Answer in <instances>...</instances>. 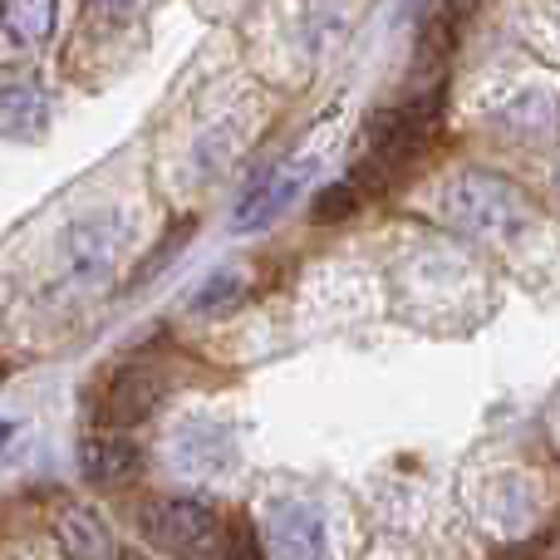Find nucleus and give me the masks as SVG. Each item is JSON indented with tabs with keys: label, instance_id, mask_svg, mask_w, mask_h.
I'll return each mask as SVG.
<instances>
[{
	"label": "nucleus",
	"instance_id": "15",
	"mask_svg": "<svg viewBox=\"0 0 560 560\" xmlns=\"http://www.w3.org/2000/svg\"><path fill=\"white\" fill-rule=\"evenodd\" d=\"M394 177H398V167H394V163H384V158L369 153L364 163H359L354 173H349V187H354L359 197H369V192L378 197V192H388V187H394Z\"/></svg>",
	"mask_w": 560,
	"mask_h": 560
},
{
	"label": "nucleus",
	"instance_id": "3",
	"mask_svg": "<svg viewBox=\"0 0 560 560\" xmlns=\"http://www.w3.org/2000/svg\"><path fill=\"white\" fill-rule=\"evenodd\" d=\"M138 532L173 556H192L217 536V512L192 497H153L138 506Z\"/></svg>",
	"mask_w": 560,
	"mask_h": 560
},
{
	"label": "nucleus",
	"instance_id": "6",
	"mask_svg": "<svg viewBox=\"0 0 560 560\" xmlns=\"http://www.w3.org/2000/svg\"><path fill=\"white\" fill-rule=\"evenodd\" d=\"M266 541L276 560H319L325 556V522L310 502H280L266 516Z\"/></svg>",
	"mask_w": 560,
	"mask_h": 560
},
{
	"label": "nucleus",
	"instance_id": "2",
	"mask_svg": "<svg viewBox=\"0 0 560 560\" xmlns=\"http://www.w3.org/2000/svg\"><path fill=\"white\" fill-rule=\"evenodd\" d=\"M443 114V84L433 89L428 98L418 104H388V108H374L364 118V138H369V153L384 158V163L404 167L408 158H418L433 138V124Z\"/></svg>",
	"mask_w": 560,
	"mask_h": 560
},
{
	"label": "nucleus",
	"instance_id": "19",
	"mask_svg": "<svg viewBox=\"0 0 560 560\" xmlns=\"http://www.w3.org/2000/svg\"><path fill=\"white\" fill-rule=\"evenodd\" d=\"M118 560H148L143 551H118Z\"/></svg>",
	"mask_w": 560,
	"mask_h": 560
},
{
	"label": "nucleus",
	"instance_id": "16",
	"mask_svg": "<svg viewBox=\"0 0 560 560\" xmlns=\"http://www.w3.org/2000/svg\"><path fill=\"white\" fill-rule=\"evenodd\" d=\"M192 232H197V226H192V217H187V222L177 226V232H167V242L158 246V252H153V261H148V276H153V271H163V266H167V256H173V252H183V242H187V236H192Z\"/></svg>",
	"mask_w": 560,
	"mask_h": 560
},
{
	"label": "nucleus",
	"instance_id": "10",
	"mask_svg": "<svg viewBox=\"0 0 560 560\" xmlns=\"http://www.w3.org/2000/svg\"><path fill=\"white\" fill-rule=\"evenodd\" d=\"M65 246H69V266L94 276V271H104V266L114 261V252L124 246V226H114V217H89V222L69 226Z\"/></svg>",
	"mask_w": 560,
	"mask_h": 560
},
{
	"label": "nucleus",
	"instance_id": "1",
	"mask_svg": "<svg viewBox=\"0 0 560 560\" xmlns=\"http://www.w3.org/2000/svg\"><path fill=\"white\" fill-rule=\"evenodd\" d=\"M443 212L457 232L477 236V242H492V246L516 242L532 226V202L497 173H463L443 192Z\"/></svg>",
	"mask_w": 560,
	"mask_h": 560
},
{
	"label": "nucleus",
	"instance_id": "11",
	"mask_svg": "<svg viewBox=\"0 0 560 560\" xmlns=\"http://www.w3.org/2000/svg\"><path fill=\"white\" fill-rule=\"evenodd\" d=\"M59 0H0V25L15 45H45L55 30Z\"/></svg>",
	"mask_w": 560,
	"mask_h": 560
},
{
	"label": "nucleus",
	"instance_id": "5",
	"mask_svg": "<svg viewBox=\"0 0 560 560\" xmlns=\"http://www.w3.org/2000/svg\"><path fill=\"white\" fill-rule=\"evenodd\" d=\"M163 374L148 364H128L118 369L114 378H108V394H104V423L108 428H133L143 423V418L158 413V404H163Z\"/></svg>",
	"mask_w": 560,
	"mask_h": 560
},
{
	"label": "nucleus",
	"instance_id": "14",
	"mask_svg": "<svg viewBox=\"0 0 560 560\" xmlns=\"http://www.w3.org/2000/svg\"><path fill=\"white\" fill-rule=\"evenodd\" d=\"M359 212V192L349 183H329L325 192L315 197V222L335 226V222H349V217Z\"/></svg>",
	"mask_w": 560,
	"mask_h": 560
},
{
	"label": "nucleus",
	"instance_id": "9",
	"mask_svg": "<svg viewBox=\"0 0 560 560\" xmlns=\"http://www.w3.org/2000/svg\"><path fill=\"white\" fill-rule=\"evenodd\" d=\"M45 94H39V84H30V79H5L0 84V138H39L45 133Z\"/></svg>",
	"mask_w": 560,
	"mask_h": 560
},
{
	"label": "nucleus",
	"instance_id": "18",
	"mask_svg": "<svg viewBox=\"0 0 560 560\" xmlns=\"http://www.w3.org/2000/svg\"><path fill=\"white\" fill-rule=\"evenodd\" d=\"M10 433H15V428H10V423H5V418H0V447H5V443H10Z\"/></svg>",
	"mask_w": 560,
	"mask_h": 560
},
{
	"label": "nucleus",
	"instance_id": "13",
	"mask_svg": "<svg viewBox=\"0 0 560 560\" xmlns=\"http://www.w3.org/2000/svg\"><path fill=\"white\" fill-rule=\"evenodd\" d=\"M222 560H266V551H261V532H256L252 516H232V522H226Z\"/></svg>",
	"mask_w": 560,
	"mask_h": 560
},
{
	"label": "nucleus",
	"instance_id": "20",
	"mask_svg": "<svg viewBox=\"0 0 560 560\" xmlns=\"http://www.w3.org/2000/svg\"><path fill=\"white\" fill-rule=\"evenodd\" d=\"M0 378H5V369H0Z\"/></svg>",
	"mask_w": 560,
	"mask_h": 560
},
{
	"label": "nucleus",
	"instance_id": "4",
	"mask_svg": "<svg viewBox=\"0 0 560 560\" xmlns=\"http://www.w3.org/2000/svg\"><path fill=\"white\" fill-rule=\"evenodd\" d=\"M79 472H84L89 487H104V492L128 487L138 472H143V447H138L133 438H124L118 428L89 433L84 443H79Z\"/></svg>",
	"mask_w": 560,
	"mask_h": 560
},
{
	"label": "nucleus",
	"instance_id": "17",
	"mask_svg": "<svg viewBox=\"0 0 560 560\" xmlns=\"http://www.w3.org/2000/svg\"><path fill=\"white\" fill-rule=\"evenodd\" d=\"M94 5H104V10H128L133 0H94Z\"/></svg>",
	"mask_w": 560,
	"mask_h": 560
},
{
	"label": "nucleus",
	"instance_id": "12",
	"mask_svg": "<svg viewBox=\"0 0 560 560\" xmlns=\"http://www.w3.org/2000/svg\"><path fill=\"white\" fill-rule=\"evenodd\" d=\"M242 300H246V276L242 271H217L192 295V310L197 315H226V310H236Z\"/></svg>",
	"mask_w": 560,
	"mask_h": 560
},
{
	"label": "nucleus",
	"instance_id": "7",
	"mask_svg": "<svg viewBox=\"0 0 560 560\" xmlns=\"http://www.w3.org/2000/svg\"><path fill=\"white\" fill-rule=\"evenodd\" d=\"M310 173H315V163H290V167H280V173L266 177V183H256V192H246V202L236 207V232H261V226H271L300 197V187L310 183Z\"/></svg>",
	"mask_w": 560,
	"mask_h": 560
},
{
	"label": "nucleus",
	"instance_id": "8",
	"mask_svg": "<svg viewBox=\"0 0 560 560\" xmlns=\"http://www.w3.org/2000/svg\"><path fill=\"white\" fill-rule=\"evenodd\" d=\"M55 541L69 560H118L114 532H108V522L98 512H89V506H69V512H59Z\"/></svg>",
	"mask_w": 560,
	"mask_h": 560
}]
</instances>
